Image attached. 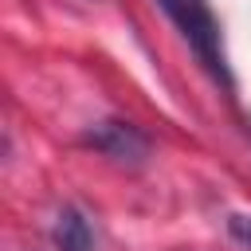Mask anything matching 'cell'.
<instances>
[{"mask_svg":"<svg viewBox=\"0 0 251 251\" xmlns=\"http://www.w3.org/2000/svg\"><path fill=\"white\" fill-rule=\"evenodd\" d=\"M90 145H98V149H102L106 157H114V161H141V157H145V137L133 133V129L122 126V122L98 126V129L90 133Z\"/></svg>","mask_w":251,"mask_h":251,"instance_id":"cell-2","label":"cell"},{"mask_svg":"<svg viewBox=\"0 0 251 251\" xmlns=\"http://www.w3.org/2000/svg\"><path fill=\"white\" fill-rule=\"evenodd\" d=\"M55 247L59 251H94V235H90V224L82 220L78 208H63L55 216Z\"/></svg>","mask_w":251,"mask_h":251,"instance_id":"cell-3","label":"cell"},{"mask_svg":"<svg viewBox=\"0 0 251 251\" xmlns=\"http://www.w3.org/2000/svg\"><path fill=\"white\" fill-rule=\"evenodd\" d=\"M161 8L173 16V24L184 31V39L192 43V51L200 55V63L224 82L231 86L227 63H224V47H220V24L208 8V0H161Z\"/></svg>","mask_w":251,"mask_h":251,"instance_id":"cell-1","label":"cell"},{"mask_svg":"<svg viewBox=\"0 0 251 251\" xmlns=\"http://www.w3.org/2000/svg\"><path fill=\"white\" fill-rule=\"evenodd\" d=\"M227 227H231V235H235L243 247H251V216H231Z\"/></svg>","mask_w":251,"mask_h":251,"instance_id":"cell-4","label":"cell"}]
</instances>
